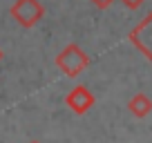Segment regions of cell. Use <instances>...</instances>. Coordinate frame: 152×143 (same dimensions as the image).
<instances>
[{
    "mask_svg": "<svg viewBox=\"0 0 152 143\" xmlns=\"http://www.w3.org/2000/svg\"><path fill=\"white\" fill-rule=\"evenodd\" d=\"M45 16V9L38 0H16L11 5V18L18 20L23 27H34Z\"/></svg>",
    "mask_w": 152,
    "mask_h": 143,
    "instance_id": "2",
    "label": "cell"
},
{
    "mask_svg": "<svg viewBox=\"0 0 152 143\" xmlns=\"http://www.w3.org/2000/svg\"><path fill=\"white\" fill-rule=\"evenodd\" d=\"M87 65H90V56H87L76 43H69L56 56V67L69 78H76L83 69H87Z\"/></svg>",
    "mask_w": 152,
    "mask_h": 143,
    "instance_id": "1",
    "label": "cell"
},
{
    "mask_svg": "<svg viewBox=\"0 0 152 143\" xmlns=\"http://www.w3.org/2000/svg\"><path fill=\"white\" fill-rule=\"evenodd\" d=\"M31 143H38V141H31Z\"/></svg>",
    "mask_w": 152,
    "mask_h": 143,
    "instance_id": "9",
    "label": "cell"
},
{
    "mask_svg": "<svg viewBox=\"0 0 152 143\" xmlns=\"http://www.w3.org/2000/svg\"><path fill=\"white\" fill-rule=\"evenodd\" d=\"M65 105L72 112H76V114H85L92 105H94V94H92L85 85H76L74 90L65 96Z\"/></svg>",
    "mask_w": 152,
    "mask_h": 143,
    "instance_id": "4",
    "label": "cell"
},
{
    "mask_svg": "<svg viewBox=\"0 0 152 143\" xmlns=\"http://www.w3.org/2000/svg\"><path fill=\"white\" fill-rule=\"evenodd\" d=\"M128 38L148 61H152V11L130 31Z\"/></svg>",
    "mask_w": 152,
    "mask_h": 143,
    "instance_id": "3",
    "label": "cell"
},
{
    "mask_svg": "<svg viewBox=\"0 0 152 143\" xmlns=\"http://www.w3.org/2000/svg\"><path fill=\"white\" fill-rule=\"evenodd\" d=\"M128 110L132 112L137 119H143V116H148L152 112V98L145 96L143 92H137V94L128 101Z\"/></svg>",
    "mask_w": 152,
    "mask_h": 143,
    "instance_id": "5",
    "label": "cell"
},
{
    "mask_svg": "<svg viewBox=\"0 0 152 143\" xmlns=\"http://www.w3.org/2000/svg\"><path fill=\"white\" fill-rule=\"evenodd\" d=\"M0 61H2V49H0Z\"/></svg>",
    "mask_w": 152,
    "mask_h": 143,
    "instance_id": "8",
    "label": "cell"
},
{
    "mask_svg": "<svg viewBox=\"0 0 152 143\" xmlns=\"http://www.w3.org/2000/svg\"><path fill=\"white\" fill-rule=\"evenodd\" d=\"M92 2H94V5L99 7V9H107V7L114 2V0H92Z\"/></svg>",
    "mask_w": 152,
    "mask_h": 143,
    "instance_id": "7",
    "label": "cell"
},
{
    "mask_svg": "<svg viewBox=\"0 0 152 143\" xmlns=\"http://www.w3.org/2000/svg\"><path fill=\"white\" fill-rule=\"evenodd\" d=\"M121 2H123L128 9H139V7H141L145 0H121Z\"/></svg>",
    "mask_w": 152,
    "mask_h": 143,
    "instance_id": "6",
    "label": "cell"
}]
</instances>
